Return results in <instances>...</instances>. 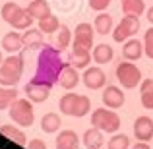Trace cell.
Segmentation results:
<instances>
[{"instance_id": "23", "label": "cell", "mask_w": 153, "mask_h": 149, "mask_svg": "<svg viewBox=\"0 0 153 149\" xmlns=\"http://www.w3.org/2000/svg\"><path fill=\"white\" fill-rule=\"evenodd\" d=\"M122 12H124V16L140 18L146 12V4H143V0H122Z\"/></svg>"}, {"instance_id": "35", "label": "cell", "mask_w": 153, "mask_h": 149, "mask_svg": "<svg viewBox=\"0 0 153 149\" xmlns=\"http://www.w3.org/2000/svg\"><path fill=\"white\" fill-rule=\"evenodd\" d=\"M132 149H149V145H147V143H143V142H142V143H136V145L132 147Z\"/></svg>"}, {"instance_id": "27", "label": "cell", "mask_w": 153, "mask_h": 149, "mask_svg": "<svg viewBox=\"0 0 153 149\" xmlns=\"http://www.w3.org/2000/svg\"><path fill=\"white\" fill-rule=\"evenodd\" d=\"M93 29L97 31V33H101V35H108L111 29H112V18L108 14H99L97 18H95Z\"/></svg>"}, {"instance_id": "36", "label": "cell", "mask_w": 153, "mask_h": 149, "mask_svg": "<svg viewBox=\"0 0 153 149\" xmlns=\"http://www.w3.org/2000/svg\"><path fill=\"white\" fill-rule=\"evenodd\" d=\"M147 19H149V21L153 23V6L149 8V10H147Z\"/></svg>"}, {"instance_id": "21", "label": "cell", "mask_w": 153, "mask_h": 149, "mask_svg": "<svg viewBox=\"0 0 153 149\" xmlns=\"http://www.w3.org/2000/svg\"><path fill=\"white\" fill-rule=\"evenodd\" d=\"M25 10L33 19H41V18H45V16L51 14V6H49L47 0H33Z\"/></svg>"}, {"instance_id": "12", "label": "cell", "mask_w": 153, "mask_h": 149, "mask_svg": "<svg viewBox=\"0 0 153 149\" xmlns=\"http://www.w3.org/2000/svg\"><path fill=\"white\" fill-rule=\"evenodd\" d=\"M23 91H25V95L29 97L31 103H45L51 97V87L49 85H39V83H33V82L25 83Z\"/></svg>"}, {"instance_id": "5", "label": "cell", "mask_w": 153, "mask_h": 149, "mask_svg": "<svg viewBox=\"0 0 153 149\" xmlns=\"http://www.w3.org/2000/svg\"><path fill=\"white\" fill-rule=\"evenodd\" d=\"M10 118L19 126H31L35 122V112H33V105L29 99H16L10 105Z\"/></svg>"}, {"instance_id": "18", "label": "cell", "mask_w": 153, "mask_h": 149, "mask_svg": "<svg viewBox=\"0 0 153 149\" xmlns=\"http://www.w3.org/2000/svg\"><path fill=\"white\" fill-rule=\"evenodd\" d=\"M122 54H124V58L130 60V62H132V60H140L143 56V45L138 41V39H130V41L124 43Z\"/></svg>"}, {"instance_id": "33", "label": "cell", "mask_w": 153, "mask_h": 149, "mask_svg": "<svg viewBox=\"0 0 153 149\" xmlns=\"http://www.w3.org/2000/svg\"><path fill=\"white\" fill-rule=\"evenodd\" d=\"M108 4H111V0H89L91 10H97V12L107 10V6H108Z\"/></svg>"}, {"instance_id": "31", "label": "cell", "mask_w": 153, "mask_h": 149, "mask_svg": "<svg viewBox=\"0 0 153 149\" xmlns=\"http://www.w3.org/2000/svg\"><path fill=\"white\" fill-rule=\"evenodd\" d=\"M128 145H130V138L124 136V134L112 136V138L108 139V143H107L108 149H128Z\"/></svg>"}, {"instance_id": "17", "label": "cell", "mask_w": 153, "mask_h": 149, "mask_svg": "<svg viewBox=\"0 0 153 149\" xmlns=\"http://www.w3.org/2000/svg\"><path fill=\"white\" fill-rule=\"evenodd\" d=\"M91 60V54L87 49H79V47H74V50L68 56V64L74 68H85Z\"/></svg>"}, {"instance_id": "10", "label": "cell", "mask_w": 153, "mask_h": 149, "mask_svg": "<svg viewBox=\"0 0 153 149\" xmlns=\"http://www.w3.org/2000/svg\"><path fill=\"white\" fill-rule=\"evenodd\" d=\"M83 83H85L87 89H101V87L107 83V76H105V72L101 68L93 66V68H87L85 72H83Z\"/></svg>"}, {"instance_id": "25", "label": "cell", "mask_w": 153, "mask_h": 149, "mask_svg": "<svg viewBox=\"0 0 153 149\" xmlns=\"http://www.w3.org/2000/svg\"><path fill=\"white\" fill-rule=\"evenodd\" d=\"M112 56H114V50H112V47H108V45H97L95 47V50H93V60L97 64H107V62H111L112 60Z\"/></svg>"}, {"instance_id": "14", "label": "cell", "mask_w": 153, "mask_h": 149, "mask_svg": "<svg viewBox=\"0 0 153 149\" xmlns=\"http://www.w3.org/2000/svg\"><path fill=\"white\" fill-rule=\"evenodd\" d=\"M56 149H79V138L74 130H62L56 136Z\"/></svg>"}, {"instance_id": "8", "label": "cell", "mask_w": 153, "mask_h": 149, "mask_svg": "<svg viewBox=\"0 0 153 149\" xmlns=\"http://www.w3.org/2000/svg\"><path fill=\"white\" fill-rule=\"evenodd\" d=\"M138 29H140V18H136V16H124L122 21L112 31V39H114L116 43H122V41H126L128 37L138 33Z\"/></svg>"}, {"instance_id": "7", "label": "cell", "mask_w": 153, "mask_h": 149, "mask_svg": "<svg viewBox=\"0 0 153 149\" xmlns=\"http://www.w3.org/2000/svg\"><path fill=\"white\" fill-rule=\"evenodd\" d=\"M116 79L122 83V87L134 89V87H138L142 83V72L132 62H120L116 66Z\"/></svg>"}, {"instance_id": "1", "label": "cell", "mask_w": 153, "mask_h": 149, "mask_svg": "<svg viewBox=\"0 0 153 149\" xmlns=\"http://www.w3.org/2000/svg\"><path fill=\"white\" fill-rule=\"evenodd\" d=\"M64 70V62L60 58V50L54 49L51 45H45L39 52L37 58V70L31 82L39 83V85H49L52 87L54 83H58V78Z\"/></svg>"}, {"instance_id": "32", "label": "cell", "mask_w": 153, "mask_h": 149, "mask_svg": "<svg viewBox=\"0 0 153 149\" xmlns=\"http://www.w3.org/2000/svg\"><path fill=\"white\" fill-rule=\"evenodd\" d=\"M143 54L153 58V27L146 31V39H143Z\"/></svg>"}, {"instance_id": "34", "label": "cell", "mask_w": 153, "mask_h": 149, "mask_svg": "<svg viewBox=\"0 0 153 149\" xmlns=\"http://www.w3.org/2000/svg\"><path fill=\"white\" fill-rule=\"evenodd\" d=\"M25 145H27V149H47V143L43 142V139H37V138L31 139V142L25 143Z\"/></svg>"}, {"instance_id": "6", "label": "cell", "mask_w": 153, "mask_h": 149, "mask_svg": "<svg viewBox=\"0 0 153 149\" xmlns=\"http://www.w3.org/2000/svg\"><path fill=\"white\" fill-rule=\"evenodd\" d=\"M91 124L95 128H99L101 132H116L120 128V118L116 112L108 110V108H97L91 114Z\"/></svg>"}, {"instance_id": "26", "label": "cell", "mask_w": 153, "mask_h": 149, "mask_svg": "<svg viewBox=\"0 0 153 149\" xmlns=\"http://www.w3.org/2000/svg\"><path fill=\"white\" fill-rule=\"evenodd\" d=\"M60 128V116L56 112H47L41 120V130H45L47 134H54Z\"/></svg>"}, {"instance_id": "28", "label": "cell", "mask_w": 153, "mask_h": 149, "mask_svg": "<svg viewBox=\"0 0 153 149\" xmlns=\"http://www.w3.org/2000/svg\"><path fill=\"white\" fill-rule=\"evenodd\" d=\"M58 27H60V21H58V18L52 16V14L39 19V29H41L43 33H56Z\"/></svg>"}, {"instance_id": "19", "label": "cell", "mask_w": 153, "mask_h": 149, "mask_svg": "<svg viewBox=\"0 0 153 149\" xmlns=\"http://www.w3.org/2000/svg\"><path fill=\"white\" fill-rule=\"evenodd\" d=\"M105 143V138H103V132L99 130V128H91V130H87L85 134H83V145L87 149H99L103 147Z\"/></svg>"}, {"instance_id": "20", "label": "cell", "mask_w": 153, "mask_h": 149, "mask_svg": "<svg viewBox=\"0 0 153 149\" xmlns=\"http://www.w3.org/2000/svg\"><path fill=\"white\" fill-rule=\"evenodd\" d=\"M23 39V47L25 49H37V47H43V31L41 29H25V33L22 35Z\"/></svg>"}, {"instance_id": "37", "label": "cell", "mask_w": 153, "mask_h": 149, "mask_svg": "<svg viewBox=\"0 0 153 149\" xmlns=\"http://www.w3.org/2000/svg\"><path fill=\"white\" fill-rule=\"evenodd\" d=\"M4 62V58H2V50H0V64H2Z\"/></svg>"}, {"instance_id": "30", "label": "cell", "mask_w": 153, "mask_h": 149, "mask_svg": "<svg viewBox=\"0 0 153 149\" xmlns=\"http://www.w3.org/2000/svg\"><path fill=\"white\" fill-rule=\"evenodd\" d=\"M56 45H58V50H64L68 45H70V39H72V31L68 25H60L58 31H56Z\"/></svg>"}, {"instance_id": "13", "label": "cell", "mask_w": 153, "mask_h": 149, "mask_svg": "<svg viewBox=\"0 0 153 149\" xmlns=\"http://www.w3.org/2000/svg\"><path fill=\"white\" fill-rule=\"evenodd\" d=\"M101 99H103V103L107 105L108 108H120L124 105V93L116 85H108L107 89L103 91Z\"/></svg>"}, {"instance_id": "22", "label": "cell", "mask_w": 153, "mask_h": 149, "mask_svg": "<svg viewBox=\"0 0 153 149\" xmlns=\"http://www.w3.org/2000/svg\"><path fill=\"white\" fill-rule=\"evenodd\" d=\"M0 134L6 136L8 139H12L14 143H18V145H25L27 139H25V134H23L22 130H18V128L10 126V124H4L2 128H0Z\"/></svg>"}, {"instance_id": "24", "label": "cell", "mask_w": 153, "mask_h": 149, "mask_svg": "<svg viewBox=\"0 0 153 149\" xmlns=\"http://www.w3.org/2000/svg\"><path fill=\"white\" fill-rule=\"evenodd\" d=\"M140 93H142L143 108H153V79H142Z\"/></svg>"}, {"instance_id": "29", "label": "cell", "mask_w": 153, "mask_h": 149, "mask_svg": "<svg viewBox=\"0 0 153 149\" xmlns=\"http://www.w3.org/2000/svg\"><path fill=\"white\" fill-rule=\"evenodd\" d=\"M16 99H18L16 87H0V110H2V108H8Z\"/></svg>"}, {"instance_id": "11", "label": "cell", "mask_w": 153, "mask_h": 149, "mask_svg": "<svg viewBox=\"0 0 153 149\" xmlns=\"http://www.w3.org/2000/svg\"><path fill=\"white\" fill-rule=\"evenodd\" d=\"M134 136L140 142H149L153 138V120L149 116H138L134 122Z\"/></svg>"}, {"instance_id": "2", "label": "cell", "mask_w": 153, "mask_h": 149, "mask_svg": "<svg viewBox=\"0 0 153 149\" xmlns=\"http://www.w3.org/2000/svg\"><path fill=\"white\" fill-rule=\"evenodd\" d=\"M22 74H23V56L10 54L0 64V85L14 87L22 79Z\"/></svg>"}, {"instance_id": "3", "label": "cell", "mask_w": 153, "mask_h": 149, "mask_svg": "<svg viewBox=\"0 0 153 149\" xmlns=\"http://www.w3.org/2000/svg\"><path fill=\"white\" fill-rule=\"evenodd\" d=\"M58 107H60V112L68 116H76V118H82L89 112L91 108V103L85 95H76V93H66L64 97H60L58 101Z\"/></svg>"}, {"instance_id": "16", "label": "cell", "mask_w": 153, "mask_h": 149, "mask_svg": "<svg viewBox=\"0 0 153 149\" xmlns=\"http://www.w3.org/2000/svg\"><path fill=\"white\" fill-rule=\"evenodd\" d=\"M23 47V39L19 33H16V31H10V33L4 35L2 39V50L10 52V54H16L18 50H22Z\"/></svg>"}, {"instance_id": "4", "label": "cell", "mask_w": 153, "mask_h": 149, "mask_svg": "<svg viewBox=\"0 0 153 149\" xmlns=\"http://www.w3.org/2000/svg\"><path fill=\"white\" fill-rule=\"evenodd\" d=\"M2 19L8 23V25H12L14 29H29L31 23H33V18H31L29 14H27V10H23V8H19L18 4L14 2H6L2 6Z\"/></svg>"}, {"instance_id": "15", "label": "cell", "mask_w": 153, "mask_h": 149, "mask_svg": "<svg viewBox=\"0 0 153 149\" xmlns=\"http://www.w3.org/2000/svg\"><path fill=\"white\" fill-rule=\"evenodd\" d=\"M58 83H60V87H64V89H74V87L79 83L78 68L70 66V64H68V66L64 64V70H62V74H60V78H58Z\"/></svg>"}, {"instance_id": "9", "label": "cell", "mask_w": 153, "mask_h": 149, "mask_svg": "<svg viewBox=\"0 0 153 149\" xmlns=\"http://www.w3.org/2000/svg\"><path fill=\"white\" fill-rule=\"evenodd\" d=\"M74 47L89 50L93 47V27L89 23H79L74 33Z\"/></svg>"}]
</instances>
